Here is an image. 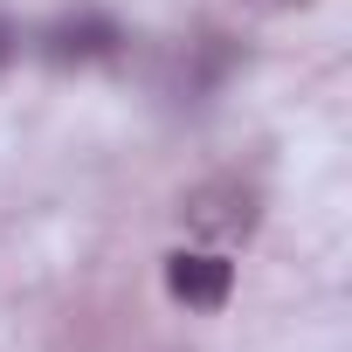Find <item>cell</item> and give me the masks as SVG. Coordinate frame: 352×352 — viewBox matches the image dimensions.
I'll list each match as a JSON object with an SVG mask.
<instances>
[{
	"label": "cell",
	"instance_id": "277c9868",
	"mask_svg": "<svg viewBox=\"0 0 352 352\" xmlns=\"http://www.w3.org/2000/svg\"><path fill=\"white\" fill-rule=\"evenodd\" d=\"M166 297L187 311H221L235 297V256L228 249H173L166 256Z\"/></svg>",
	"mask_w": 352,
	"mask_h": 352
},
{
	"label": "cell",
	"instance_id": "3957f363",
	"mask_svg": "<svg viewBox=\"0 0 352 352\" xmlns=\"http://www.w3.org/2000/svg\"><path fill=\"white\" fill-rule=\"evenodd\" d=\"M242 69V49L228 42V35H194L180 56H173V69H166V97L173 104H208V97H221V83Z\"/></svg>",
	"mask_w": 352,
	"mask_h": 352
},
{
	"label": "cell",
	"instance_id": "5b68a950",
	"mask_svg": "<svg viewBox=\"0 0 352 352\" xmlns=\"http://www.w3.org/2000/svg\"><path fill=\"white\" fill-rule=\"evenodd\" d=\"M21 56V28H14V14H0V69H8Z\"/></svg>",
	"mask_w": 352,
	"mask_h": 352
},
{
	"label": "cell",
	"instance_id": "6da1fadb",
	"mask_svg": "<svg viewBox=\"0 0 352 352\" xmlns=\"http://www.w3.org/2000/svg\"><path fill=\"white\" fill-rule=\"evenodd\" d=\"M124 21L104 14V8H76V14H56L42 35H35V56L49 69H97V63H118L124 56Z\"/></svg>",
	"mask_w": 352,
	"mask_h": 352
},
{
	"label": "cell",
	"instance_id": "7a4b0ae2",
	"mask_svg": "<svg viewBox=\"0 0 352 352\" xmlns=\"http://www.w3.org/2000/svg\"><path fill=\"white\" fill-rule=\"evenodd\" d=\"M256 221H263V194H256L249 180H208V187H194V194L180 201V228L201 235L208 249H235V242H249Z\"/></svg>",
	"mask_w": 352,
	"mask_h": 352
},
{
	"label": "cell",
	"instance_id": "8992f818",
	"mask_svg": "<svg viewBox=\"0 0 352 352\" xmlns=\"http://www.w3.org/2000/svg\"><path fill=\"white\" fill-rule=\"evenodd\" d=\"M276 8H290V0H276Z\"/></svg>",
	"mask_w": 352,
	"mask_h": 352
}]
</instances>
